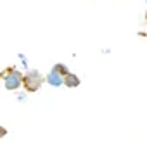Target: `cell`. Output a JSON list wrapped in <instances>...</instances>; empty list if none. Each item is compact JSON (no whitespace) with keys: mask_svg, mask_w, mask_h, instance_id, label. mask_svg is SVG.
I'll list each match as a JSON object with an SVG mask.
<instances>
[{"mask_svg":"<svg viewBox=\"0 0 147 159\" xmlns=\"http://www.w3.org/2000/svg\"><path fill=\"white\" fill-rule=\"evenodd\" d=\"M2 78H4V83H5L7 90H16V88L21 87L24 76H21V73L16 71L14 68H9L2 73Z\"/></svg>","mask_w":147,"mask_h":159,"instance_id":"1","label":"cell"},{"mask_svg":"<svg viewBox=\"0 0 147 159\" xmlns=\"http://www.w3.org/2000/svg\"><path fill=\"white\" fill-rule=\"evenodd\" d=\"M42 75H40L38 71H28L26 75H24V78H23V85H24V88H26V92H36L40 88V85H42Z\"/></svg>","mask_w":147,"mask_h":159,"instance_id":"2","label":"cell"},{"mask_svg":"<svg viewBox=\"0 0 147 159\" xmlns=\"http://www.w3.org/2000/svg\"><path fill=\"white\" fill-rule=\"evenodd\" d=\"M64 78H66V76L59 75L57 71H54V69H52V71L48 73V76H47V81L52 85V87H59V85L64 83Z\"/></svg>","mask_w":147,"mask_h":159,"instance_id":"3","label":"cell"},{"mask_svg":"<svg viewBox=\"0 0 147 159\" xmlns=\"http://www.w3.org/2000/svg\"><path fill=\"white\" fill-rule=\"evenodd\" d=\"M64 85L69 88H75L80 85V78L76 75H73V73H69V75H66V78H64Z\"/></svg>","mask_w":147,"mask_h":159,"instance_id":"4","label":"cell"},{"mask_svg":"<svg viewBox=\"0 0 147 159\" xmlns=\"http://www.w3.org/2000/svg\"><path fill=\"white\" fill-rule=\"evenodd\" d=\"M54 71H57L59 73V75H62V76H66V75H69V71L68 69H66V66H64V64H56V66H54Z\"/></svg>","mask_w":147,"mask_h":159,"instance_id":"5","label":"cell"},{"mask_svg":"<svg viewBox=\"0 0 147 159\" xmlns=\"http://www.w3.org/2000/svg\"><path fill=\"white\" fill-rule=\"evenodd\" d=\"M145 19H147V12H145Z\"/></svg>","mask_w":147,"mask_h":159,"instance_id":"6","label":"cell"},{"mask_svg":"<svg viewBox=\"0 0 147 159\" xmlns=\"http://www.w3.org/2000/svg\"><path fill=\"white\" fill-rule=\"evenodd\" d=\"M145 2H147V0H145Z\"/></svg>","mask_w":147,"mask_h":159,"instance_id":"7","label":"cell"}]
</instances>
